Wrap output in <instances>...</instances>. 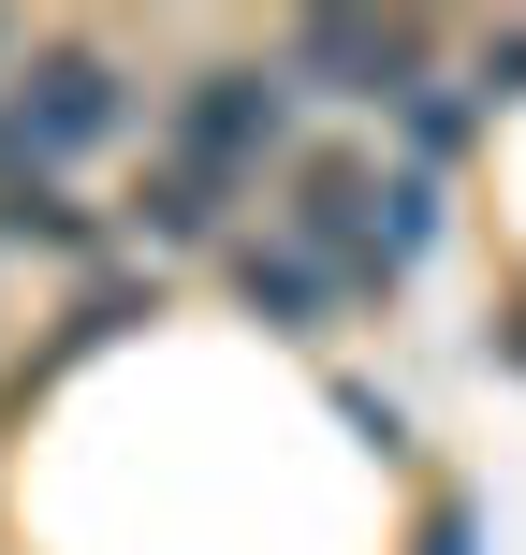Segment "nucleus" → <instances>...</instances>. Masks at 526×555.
<instances>
[{"label":"nucleus","instance_id":"obj_1","mask_svg":"<svg viewBox=\"0 0 526 555\" xmlns=\"http://www.w3.org/2000/svg\"><path fill=\"white\" fill-rule=\"evenodd\" d=\"M278 146H293V74L278 59H220V74H191L162 103V162L205 176V191H249Z\"/></svg>","mask_w":526,"mask_h":555},{"label":"nucleus","instance_id":"obj_2","mask_svg":"<svg viewBox=\"0 0 526 555\" xmlns=\"http://www.w3.org/2000/svg\"><path fill=\"white\" fill-rule=\"evenodd\" d=\"M0 117H15L29 176H59V162H88L103 132H132V88H117V59L44 44V59H15V74H0Z\"/></svg>","mask_w":526,"mask_h":555},{"label":"nucleus","instance_id":"obj_3","mask_svg":"<svg viewBox=\"0 0 526 555\" xmlns=\"http://www.w3.org/2000/svg\"><path fill=\"white\" fill-rule=\"evenodd\" d=\"M278 74H293V88H336V103H410V88H424V29L307 15V29H278Z\"/></svg>","mask_w":526,"mask_h":555},{"label":"nucleus","instance_id":"obj_4","mask_svg":"<svg viewBox=\"0 0 526 555\" xmlns=\"http://www.w3.org/2000/svg\"><path fill=\"white\" fill-rule=\"evenodd\" d=\"M220 278H234V293H249V307H264V322H278V336H307V322H322V307H336V278H322V263H307V249H293V234H220Z\"/></svg>","mask_w":526,"mask_h":555},{"label":"nucleus","instance_id":"obj_5","mask_svg":"<svg viewBox=\"0 0 526 555\" xmlns=\"http://www.w3.org/2000/svg\"><path fill=\"white\" fill-rule=\"evenodd\" d=\"M220 205H234V191H205V176L146 162V191H132V234H162V249H220Z\"/></svg>","mask_w":526,"mask_h":555},{"label":"nucleus","instance_id":"obj_6","mask_svg":"<svg viewBox=\"0 0 526 555\" xmlns=\"http://www.w3.org/2000/svg\"><path fill=\"white\" fill-rule=\"evenodd\" d=\"M0 234H29V249H59V263H103V205H74V191H59V176H44V191H15V205H0Z\"/></svg>","mask_w":526,"mask_h":555},{"label":"nucleus","instance_id":"obj_7","mask_svg":"<svg viewBox=\"0 0 526 555\" xmlns=\"http://www.w3.org/2000/svg\"><path fill=\"white\" fill-rule=\"evenodd\" d=\"M526 88V29H498V44H483V103H512Z\"/></svg>","mask_w":526,"mask_h":555},{"label":"nucleus","instance_id":"obj_8","mask_svg":"<svg viewBox=\"0 0 526 555\" xmlns=\"http://www.w3.org/2000/svg\"><path fill=\"white\" fill-rule=\"evenodd\" d=\"M424 555H469V527H439V541H424Z\"/></svg>","mask_w":526,"mask_h":555}]
</instances>
